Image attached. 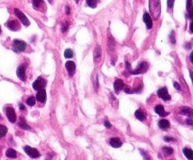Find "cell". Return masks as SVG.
I'll return each instance as SVG.
<instances>
[{"mask_svg": "<svg viewBox=\"0 0 193 160\" xmlns=\"http://www.w3.org/2000/svg\"><path fill=\"white\" fill-rule=\"evenodd\" d=\"M149 10L154 19H158L161 13L160 0H149Z\"/></svg>", "mask_w": 193, "mask_h": 160, "instance_id": "1", "label": "cell"}, {"mask_svg": "<svg viewBox=\"0 0 193 160\" xmlns=\"http://www.w3.org/2000/svg\"><path fill=\"white\" fill-rule=\"evenodd\" d=\"M27 48V43L23 40H19V39H14L13 43H12V50L15 52H21L24 51Z\"/></svg>", "mask_w": 193, "mask_h": 160, "instance_id": "2", "label": "cell"}, {"mask_svg": "<svg viewBox=\"0 0 193 160\" xmlns=\"http://www.w3.org/2000/svg\"><path fill=\"white\" fill-rule=\"evenodd\" d=\"M148 69H149V65L147 62H140L138 66L137 67V69L135 70H130V72L131 74H134V75L141 74V73H145Z\"/></svg>", "mask_w": 193, "mask_h": 160, "instance_id": "3", "label": "cell"}, {"mask_svg": "<svg viewBox=\"0 0 193 160\" xmlns=\"http://www.w3.org/2000/svg\"><path fill=\"white\" fill-rule=\"evenodd\" d=\"M14 13H15V15L17 16V18L21 21V23H22L24 25L28 26V25L30 24V23H29L27 17V16H26V15L19 10V9H14Z\"/></svg>", "mask_w": 193, "mask_h": 160, "instance_id": "4", "label": "cell"}, {"mask_svg": "<svg viewBox=\"0 0 193 160\" xmlns=\"http://www.w3.org/2000/svg\"><path fill=\"white\" fill-rule=\"evenodd\" d=\"M24 150H25L26 153L28 156H30L31 158H38V157L41 156V153H39V151L35 148L30 147V146H25Z\"/></svg>", "mask_w": 193, "mask_h": 160, "instance_id": "5", "label": "cell"}, {"mask_svg": "<svg viewBox=\"0 0 193 160\" xmlns=\"http://www.w3.org/2000/svg\"><path fill=\"white\" fill-rule=\"evenodd\" d=\"M6 114H7V117L9 119V121L11 123H14L16 121V113H15V111L12 107L9 106L6 108Z\"/></svg>", "mask_w": 193, "mask_h": 160, "instance_id": "6", "label": "cell"}, {"mask_svg": "<svg viewBox=\"0 0 193 160\" xmlns=\"http://www.w3.org/2000/svg\"><path fill=\"white\" fill-rule=\"evenodd\" d=\"M44 86H45V81L41 78V77H39L32 84V87L34 90H41V89H44Z\"/></svg>", "mask_w": 193, "mask_h": 160, "instance_id": "7", "label": "cell"}, {"mask_svg": "<svg viewBox=\"0 0 193 160\" xmlns=\"http://www.w3.org/2000/svg\"><path fill=\"white\" fill-rule=\"evenodd\" d=\"M157 96H158L160 98H162L163 100H166V101H168V100H170V99L171 98V96H170V94H169V92H168V89H167L166 87L160 88V89L157 91Z\"/></svg>", "mask_w": 193, "mask_h": 160, "instance_id": "8", "label": "cell"}, {"mask_svg": "<svg viewBox=\"0 0 193 160\" xmlns=\"http://www.w3.org/2000/svg\"><path fill=\"white\" fill-rule=\"evenodd\" d=\"M6 26L10 29V30H12V31H17V30H19L20 29V24L17 22V21H15V20H11V21H9V22H7L6 23Z\"/></svg>", "mask_w": 193, "mask_h": 160, "instance_id": "9", "label": "cell"}, {"mask_svg": "<svg viewBox=\"0 0 193 160\" xmlns=\"http://www.w3.org/2000/svg\"><path fill=\"white\" fill-rule=\"evenodd\" d=\"M143 21H144V23H145V24H146L147 29H151L153 27V20H152L151 15L148 12H144V14H143Z\"/></svg>", "mask_w": 193, "mask_h": 160, "instance_id": "10", "label": "cell"}, {"mask_svg": "<svg viewBox=\"0 0 193 160\" xmlns=\"http://www.w3.org/2000/svg\"><path fill=\"white\" fill-rule=\"evenodd\" d=\"M17 76L21 81H25L26 80V66L25 65H21L18 69H17Z\"/></svg>", "mask_w": 193, "mask_h": 160, "instance_id": "11", "label": "cell"}, {"mask_svg": "<svg viewBox=\"0 0 193 160\" xmlns=\"http://www.w3.org/2000/svg\"><path fill=\"white\" fill-rule=\"evenodd\" d=\"M36 99L38 101H40L41 103H44L46 101V92L44 89H41L38 91L37 96H36Z\"/></svg>", "mask_w": 193, "mask_h": 160, "instance_id": "12", "label": "cell"}, {"mask_svg": "<svg viewBox=\"0 0 193 160\" xmlns=\"http://www.w3.org/2000/svg\"><path fill=\"white\" fill-rule=\"evenodd\" d=\"M65 67H66V69H67L68 73H69L71 76L75 74V62H73V61H68V62H66Z\"/></svg>", "mask_w": 193, "mask_h": 160, "instance_id": "13", "label": "cell"}, {"mask_svg": "<svg viewBox=\"0 0 193 160\" xmlns=\"http://www.w3.org/2000/svg\"><path fill=\"white\" fill-rule=\"evenodd\" d=\"M180 113L183 114V115L193 117V110L188 108V107H182V108L180 109Z\"/></svg>", "mask_w": 193, "mask_h": 160, "instance_id": "14", "label": "cell"}, {"mask_svg": "<svg viewBox=\"0 0 193 160\" xmlns=\"http://www.w3.org/2000/svg\"><path fill=\"white\" fill-rule=\"evenodd\" d=\"M123 86H124V83H123V82L121 79L116 80L115 82H114V90H115V93L118 94V93L123 88Z\"/></svg>", "mask_w": 193, "mask_h": 160, "instance_id": "15", "label": "cell"}, {"mask_svg": "<svg viewBox=\"0 0 193 160\" xmlns=\"http://www.w3.org/2000/svg\"><path fill=\"white\" fill-rule=\"evenodd\" d=\"M186 11H187L188 17L190 19H193V3H192V0H186Z\"/></svg>", "mask_w": 193, "mask_h": 160, "instance_id": "16", "label": "cell"}, {"mask_svg": "<svg viewBox=\"0 0 193 160\" xmlns=\"http://www.w3.org/2000/svg\"><path fill=\"white\" fill-rule=\"evenodd\" d=\"M155 112H156L158 115H160V116H166V115L169 114L168 113L165 112L164 107H163L162 105H157V106L155 107Z\"/></svg>", "mask_w": 193, "mask_h": 160, "instance_id": "17", "label": "cell"}, {"mask_svg": "<svg viewBox=\"0 0 193 160\" xmlns=\"http://www.w3.org/2000/svg\"><path fill=\"white\" fill-rule=\"evenodd\" d=\"M109 144L114 148H119L123 145V142L121 141V140L119 138H112L109 140Z\"/></svg>", "mask_w": 193, "mask_h": 160, "instance_id": "18", "label": "cell"}, {"mask_svg": "<svg viewBox=\"0 0 193 160\" xmlns=\"http://www.w3.org/2000/svg\"><path fill=\"white\" fill-rule=\"evenodd\" d=\"M158 127H159V128H161L163 130H167L168 128H170L171 124H170V122L168 120L163 119V120H160L158 122Z\"/></svg>", "mask_w": 193, "mask_h": 160, "instance_id": "19", "label": "cell"}, {"mask_svg": "<svg viewBox=\"0 0 193 160\" xmlns=\"http://www.w3.org/2000/svg\"><path fill=\"white\" fill-rule=\"evenodd\" d=\"M183 153L185 154V156L188 159V160H193V151L191 149L188 148H185L183 150Z\"/></svg>", "mask_w": 193, "mask_h": 160, "instance_id": "20", "label": "cell"}, {"mask_svg": "<svg viewBox=\"0 0 193 160\" xmlns=\"http://www.w3.org/2000/svg\"><path fill=\"white\" fill-rule=\"evenodd\" d=\"M135 116L139 120V121H144L145 120V113L142 110H137L135 113Z\"/></svg>", "mask_w": 193, "mask_h": 160, "instance_id": "21", "label": "cell"}, {"mask_svg": "<svg viewBox=\"0 0 193 160\" xmlns=\"http://www.w3.org/2000/svg\"><path fill=\"white\" fill-rule=\"evenodd\" d=\"M18 126L22 128V129H25V130H29L30 129V127L27 124L26 120L22 117L20 118V122L18 123Z\"/></svg>", "mask_w": 193, "mask_h": 160, "instance_id": "22", "label": "cell"}, {"mask_svg": "<svg viewBox=\"0 0 193 160\" xmlns=\"http://www.w3.org/2000/svg\"><path fill=\"white\" fill-rule=\"evenodd\" d=\"M6 155H7L8 157H10V158H15L16 155H17V153H16L15 150L10 148V149H8V150L6 151Z\"/></svg>", "mask_w": 193, "mask_h": 160, "instance_id": "23", "label": "cell"}, {"mask_svg": "<svg viewBox=\"0 0 193 160\" xmlns=\"http://www.w3.org/2000/svg\"><path fill=\"white\" fill-rule=\"evenodd\" d=\"M162 152H163V153H164L165 155H171V154L173 153V149L171 148V147L165 146V147L162 148Z\"/></svg>", "mask_w": 193, "mask_h": 160, "instance_id": "24", "label": "cell"}, {"mask_svg": "<svg viewBox=\"0 0 193 160\" xmlns=\"http://www.w3.org/2000/svg\"><path fill=\"white\" fill-rule=\"evenodd\" d=\"M102 55V51L100 46H96V48L94 49V57L95 58H99Z\"/></svg>", "mask_w": 193, "mask_h": 160, "instance_id": "25", "label": "cell"}, {"mask_svg": "<svg viewBox=\"0 0 193 160\" xmlns=\"http://www.w3.org/2000/svg\"><path fill=\"white\" fill-rule=\"evenodd\" d=\"M86 2H87V5L91 9H94L97 6V0H87Z\"/></svg>", "mask_w": 193, "mask_h": 160, "instance_id": "26", "label": "cell"}, {"mask_svg": "<svg viewBox=\"0 0 193 160\" xmlns=\"http://www.w3.org/2000/svg\"><path fill=\"white\" fill-rule=\"evenodd\" d=\"M8 132V128L3 126V125H0V138H3Z\"/></svg>", "mask_w": 193, "mask_h": 160, "instance_id": "27", "label": "cell"}, {"mask_svg": "<svg viewBox=\"0 0 193 160\" xmlns=\"http://www.w3.org/2000/svg\"><path fill=\"white\" fill-rule=\"evenodd\" d=\"M43 3L42 0H32V4L34 9H39V7Z\"/></svg>", "mask_w": 193, "mask_h": 160, "instance_id": "28", "label": "cell"}, {"mask_svg": "<svg viewBox=\"0 0 193 160\" xmlns=\"http://www.w3.org/2000/svg\"><path fill=\"white\" fill-rule=\"evenodd\" d=\"M35 102H36V98L34 97V96H30L29 98H27V104L28 105V106H34L35 105Z\"/></svg>", "mask_w": 193, "mask_h": 160, "instance_id": "29", "label": "cell"}, {"mask_svg": "<svg viewBox=\"0 0 193 160\" xmlns=\"http://www.w3.org/2000/svg\"><path fill=\"white\" fill-rule=\"evenodd\" d=\"M64 56H65L66 58H71V57H73V51H72L71 49L65 50V51H64Z\"/></svg>", "mask_w": 193, "mask_h": 160, "instance_id": "30", "label": "cell"}, {"mask_svg": "<svg viewBox=\"0 0 193 160\" xmlns=\"http://www.w3.org/2000/svg\"><path fill=\"white\" fill-rule=\"evenodd\" d=\"M68 28H69V23H64L63 24H62V27H61V31L64 33V32H66L67 30H68Z\"/></svg>", "mask_w": 193, "mask_h": 160, "instance_id": "31", "label": "cell"}, {"mask_svg": "<svg viewBox=\"0 0 193 160\" xmlns=\"http://www.w3.org/2000/svg\"><path fill=\"white\" fill-rule=\"evenodd\" d=\"M114 45H115V42H114L113 38H109V48L114 49Z\"/></svg>", "mask_w": 193, "mask_h": 160, "instance_id": "32", "label": "cell"}, {"mask_svg": "<svg viewBox=\"0 0 193 160\" xmlns=\"http://www.w3.org/2000/svg\"><path fill=\"white\" fill-rule=\"evenodd\" d=\"M174 1H175V0H168L167 4H168V8H169V9H172V8H173Z\"/></svg>", "mask_w": 193, "mask_h": 160, "instance_id": "33", "label": "cell"}, {"mask_svg": "<svg viewBox=\"0 0 193 160\" xmlns=\"http://www.w3.org/2000/svg\"><path fill=\"white\" fill-rule=\"evenodd\" d=\"M170 38H171V42L172 44H174V43H175V37H174V32H173V31H171V36H170Z\"/></svg>", "mask_w": 193, "mask_h": 160, "instance_id": "34", "label": "cell"}, {"mask_svg": "<svg viewBox=\"0 0 193 160\" xmlns=\"http://www.w3.org/2000/svg\"><path fill=\"white\" fill-rule=\"evenodd\" d=\"M186 122V124H187V125H190V126H191V125H193V120H192V118H191V117H190V118H187Z\"/></svg>", "mask_w": 193, "mask_h": 160, "instance_id": "35", "label": "cell"}, {"mask_svg": "<svg viewBox=\"0 0 193 160\" xmlns=\"http://www.w3.org/2000/svg\"><path fill=\"white\" fill-rule=\"evenodd\" d=\"M164 140H166V141H174L175 140H174L173 138H170V137H165V138H164Z\"/></svg>", "mask_w": 193, "mask_h": 160, "instance_id": "36", "label": "cell"}, {"mask_svg": "<svg viewBox=\"0 0 193 160\" xmlns=\"http://www.w3.org/2000/svg\"><path fill=\"white\" fill-rule=\"evenodd\" d=\"M173 86H174V88H175V89L180 90V85H179V83H178V82H175L173 83Z\"/></svg>", "mask_w": 193, "mask_h": 160, "instance_id": "37", "label": "cell"}, {"mask_svg": "<svg viewBox=\"0 0 193 160\" xmlns=\"http://www.w3.org/2000/svg\"><path fill=\"white\" fill-rule=\"evenodd\" d=\"M125 65H126V67H127V69H128V70H131V65L129 64V62L126 61V62H125Z\"/></svg>", "mask_w": 193, "mask_h": 160, "instance_id": "38", "label": "cell"}, {"mask_svg": "<svg viewBox=\"0 0 193 160\" xmlns=\"http://www.w3.org/2000/svg\"><path fill=\"white\" fill-rule=\"evenodd\" d=\"M105 127H111V124L107 121V122H105Z\"/></svg>", "mask_w": 193, "mask_h": 160, "instance_id": "39", "label": "cell"}, {"mask_svg": "<svg viewBox=\"0 0 193 160\" xmlns=\"http://www.w3.org/2000/svg\"><path fill=\"white\" fill-rule=\"evenodd\" d=\"M189 30H190L191 33H193V21L191 22V24H190V25H189Z\"/></svg>", "mask_w": 193, "mask_h": 160, "instance_id": "40", "label": "cell"}, {"mask_svg": "<svg viewBox=\"0 0 193 160\" xmlns=\"http://www.w3.org/2000/svg\"><path fill=\"white\" fill-rule=\"evenodd\" d=\"M19 109H20V110H22V111L26 110V108H25V106H24L23 104H20V105H19Z\"/></svg>", "mask_w": 193, "mask_h": 160, "instance_id": "41", "label": "cell"}, {"mask_svg": "<svg viewBox=\"0 0 193 160\" xmlns=\"http://www.w3.org/2000/svg\"><path fill=\"white\" fill-rule=\"evenodd\" d=\"M65 12H66L67 14H70V8H69L68 6L65 8Z\"/></svg>", "mask_w": 193, "mask_h": 160, "instance_id": "42", "label": "cell"}, {"mask_svg": "<svg viewBox=\"0 0 193 160\" xmlns=\"http://www.w3.org/2000/svg\"><path fill=\"white\" fill-rule=\"evenodd\" d=\"M189 58H190V61H191V63H193V51H192V52L190 53Z\"/></svg>", "mask_w": 193, "mask_h": 160, "instance_id": "43", "label": "cell"}, {"mask_svg": "<svg viewBox=\"0 0 193 160\" xmlns=\"http://www.w3.org/2000/svg\"><path fill=\"white\" fill-rule=\"evenodd\" d=\"M191 48V44L190 43H186V49H190Z\"/></svg>", "mask_w": 193, "mask_h": 160, "instance_id": "44", "label": "cell"}, {"mask_svg": "<svg viewBox=\"0 0 193 160\" xmlns=\"http://www.w3.org/2000/svg\"><path fill=\"white\" fill-rule=\"evenodd\" d=\"M189 75H190L191 80H192V82H193V72H192V71H189Z\"/></svg>", "mask_w": 193, "mask_h": 160, "instance_id": "45", "label": "cell"}, {"mask_svg": "<svg viewBox=\"0 0 193 160\" xmlns=\"http://www.w3.org/2000/svg\"><path fill=\"white\" fill-rule=\"evenodd\" d=\"M75 2H76V3H78V2H79V0H75Z\"/></svg>", "mask_w": 193, "mask_h": 160, "instance_id": "46", "label": "cell"}, {"mask_svg": "<svg viewBox=\"0 0 193 160\" xmlns=\"http://www.w3.org/2000/svg\"><path fill=\"white\" fill-rule=\"evenodd\" d=\"M0 34H1V27H0Z\"/></svg>", "mask_w": 193, "mask_h": 160, "instance_id": "47", "label": "cell"}]
</instances>
